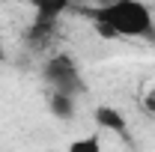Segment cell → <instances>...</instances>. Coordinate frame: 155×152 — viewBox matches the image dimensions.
I'll return each mask as SVG.
<instances>
[{"instance_id": "1", "label": "cell", "mask_w": 155, "mask_h": 152, "mask_svg": "<svg viewBox=\"0 0 155 152\" xmlns=\"http://www.w3.org/2000/svg\"><path fill=\"white\" fill-rule=\"evenodd\" d=\"M78 15L90 21L104 39H146L155 42V15L143 0H114L78 6Z\"/></svg>"}, {"instance_id": "2", "label": "cell", "mask_w": 155, "mask_h": 152, "mask_svg": "<svg viewBox=\"0 0 155 152\" xmlns=\"http://www.w3.org/2000/svg\"><path fill=\"white\" fill-rule=\"evenodd\" d=\"M42 78L51 87V93H69V95L84 93V75L69 54H54L42 66Z\"/></svg>"}, {"instance_id": "3", "label": "cell", "mask_w": 155, "mask_h": 152, "mask_svg": "<svg viewBox=\"0 0 155 152\" xmlns=\"http://www.w3.org/2000/svg\"><path fill=\"white\" fill-rule=\"evenodd\" d=\"M93 119H96V125L101 128V131L116 134V137H128V122H125L122 111H116V107H110V104H101V107H96Z\"/></svg>"}, {"instance_id": "4", "label": "cell", "mask_w": 155, "mask_h": 152, "mask_svg": "<svg viewBox=\"0 0 155 152\" xmlns=\"http://www.w3.org/2000/svg\"><path fill=\"white\" fill-rule=\"evenodd\" d=\"M30 3H33V9H36V24L39 27L54 24L66 9L75 6V0H30Z\"/></svg>"}, {"instance_id": "5", "label": "cell", "mask_w": 155, "mask_h": 152, "mask_svg": "<svg viewBox=\"0 0 155 152\" xmlns=\"http://www.w3.org/2000/svg\"><path fill=\"white\" fill-rule=\"evenodd\" d=\"M75 104H78V95L69 93H51L48 95V107L57 119H72L75 116Z\"/></svg>"}, {"instance_id": "6", "label": "cell", "mask_w": 155, "mask_h": 152, "mask_svg": "<svg viewBox=\"0 0 155 152\" xmlns=\"http://www.w3.org/2000/svg\"><path fill=\"white\" fill-rule=\"evenodd\" d=\"M66 152H101V134H87L69 143Z\"/></svg>"}, {"instance_id": "7", "label": "cell", "mask_w": 155, "mask_h": 152, "mask_svg": "<svg viewBox=\"0 0 155 152\" xmlns=\"http://www.w3.org/2000/svg\"><path fill=\"white\" fill-rule=\"evenodd\" d=\"M143 111H146V114H155V87L146 93V98H143Z\"/></svg>"}, {"instance_id": "8", "label": "cell", "mask_w": 155, "mask_h": 152, "mask_svg": "<svg viewBox=\"0 0 155 152\" xmlns=\"http://www.w3.org/2000/svg\"><path fill=\"white\" fill-rule=\"evenodd\" d=\"M93 3H114V0H93Z\"/></svg>"}, {"instance_id": "9", "label": "cell", "mask_w": 155, "mask_h": 152, "mask_svg": "<svg viewBox=\"0 0 155 152\" xmlns=\"http://www.w3.org/2000/svg\"><path fill=\"white\" fill-rule=\"evenodd\" d=\"M0 57H3V39H0Z\"/></svg>"}, {"instance_id": "10", "label": "cell", "mask_w": 155, "mask_h": 152, "mask_svg": "<svg viewBox=\"0 0 155 152\" xmlns=\"http://www.w3.org/2000/svg\"><path fill=\"white\" fill-rule=\"evenodd\" d=\"M45 152H60V149H45Z\"/></svg>"}]
</instances>
